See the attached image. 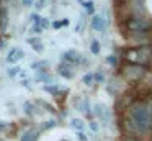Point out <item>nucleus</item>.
Masks as SVG:
<instances>
[{
	"label": "nucleus",
	"instance_id": "nucleus-1",
	"mask_svg": "<svg viewBox=\"0 0 152 141\" xmlns=\"http://www.w3.org/2000/svg\"><path fill=\"white\" fill-rule=\"evenodd\" d=\"M129 120H131L134 131L145 133L151 128V121H152V110L147 105V102L142 100L134 102L129 108Z\"/></svg>",
	"mask_w": 152,
	"mask_h": 141
},
{
	"label": "nucleus",
	"instance_id": "nucleus-2",
	"mask_svg": "<svg viewBox=\"0 0 152 141\" xmlns=\"http://www.w3.org/2000/svg\"><path fill=\"white\" fill-rule=\"evenodd\" d=\"M126 59L129 64H137L144 66L152 59V46H137L126 51Z\"/></svg>",
	"mask_w": 152,
	"mask_h": 141
},
{
	"label": "nucleus",
	"instance_id": "nucleus-3",
	"mask_svg": "<svg viewBox=\"0 0 152 141\" xmlns=\"http://www.w3.org/2000/svg\"><path fill=\"white\" fill-rule=\"evenodd\" d=\"M126 26H128L129 31H134V33H145L151 26L149 20L144 18H139V16H131V18L126 21Z\"/></svg>",
	"mask_w": 152,
	"mask_h": 141
},
{
	"label": "nucleus",
	"instance_id": "nucleus-4",
	"mask_svg": "<svg viewBox=\"0 0 152 141\" xmlns=\"http://www.w3.org/2000/svg\"><path fill=\"white\" fill-rule=\"evenodd\" d=\"M145 69L144 66H137V64H128L124 67V71H123V74H124V77L128 79L129 82H137L139 79L144 75Z\"/></svg>",
	"mask_w": 152,
	"mask_h": 141
},
{
	"label": "nucleus",
	"instance_id": "nucleus-5",
	"mask_svg": "<svg viewBox=\"0 0 152 141\" xmlns=\"http://www.w3.org/2000/svg\"><path fill=\"white\" fill-rule=\"evenodd\" d=\"M110 25V18H106V15H93L92 18V28L95 31H100V33H105L106 26Z\"/></svg>",
	"mask_w": 152,
	"mask_h": 141
},
{
	"label": "nucleus",
	"instance_id": "nucleus-6",
	"mask_svg": "<svg viewBox=\"0 0 152 141\" xmlns=\"http://www.w3.org/2000/svg\"><path fill=\"white\" fill-rule=\"evenodd\" d=\"M62 61L66 62V64H80V62H83V56L80 54L79 51H75V49H69V51L62 52Z\"/></svg>",
	"mask_w": 152,
	"mask_h": 141
},
{
	"label": "nucleus",
	"instance_id": "nucleus-7",
	"mask_svg": "<svg viewBox=\"0 0 152 141\" xmlns=\"http://www.w3.org/2000/svg\"><path fill=\"white\" fill-rule=\"evenodd\" d=\"M21 58H25L23 49L20 48H10V51L7 52V62L8 64H17Z\"/></svg>",
	"mask_w": 152,
	"mask_h": 141
},
{
	"label": "nucleus",
	"instance_id": "nucleus-8",
	"mask_svg": "<svg viewBox=\"0 0 152 141\" xmlns=\"http://www.w3.org/2000/svg\"><path fill=\"white\" fill-rule=\"evenodd\" d=\"M57 74L62 75L64 79H72L74 75H75V72H74L72 66L64 62V64H59V67H57Z\"/></svg>",
	"mask_w": 152,
	"mask_h": 141
},
{
	"label": "nucleus",
	"instance_id": "nucleus-9",
	"mask_svg": "<svg viewBox=\"0 0 152 141\" xmlns=\"http://www.w3.org/2000/svg\"><path fill=\"white\" fill-rule=\"evenodd\" d=\"M93 113H95L96 117H100L103 121H106L110 118V108L105 107L103 103H96L95 108H93Z\"/></svg>",
	"mask_w": 152,
	"mask_h": 141
},
{
	"label": "nucleus",
	"instance_id": "nucleus-10",
	"mask_svg": "<svg viewBox=\"0 0 152 141\" xmlns=\"http://www.w3.org/2000/svg\"><path fill=\"white\" fill-rule=\"evenodd\" d=\"M70 126H72L74 130H77L79 133H83V130H85V123H83L80 118H72V120H70Z\"/></svg>",
	"mask_w": 152,
	"mask_h": 141
},
{
	"label": "nucleus",
	"instance_id": "nucleus-11",
	"mask_svg": "<svg viewBox=\"0 0 152 141\" xmlns=\"http://www.w3.org/2000/svg\"><path fill=\"white\" fill-rule=\"evenodd\" d=\"M28 43H30L31 48H33L34 51H38V52H41L44 49V46H43V43H41L39 38H30V39H28Z\"/></svg>",
	"mask_w": 152,
	"mask_h": 141
},
{
	"label": "nucleus",
	"instance_id": "nucleus-12",
	"mask_svg": "<svg viewBox=\"0 0 152 141\" xmlns=\"http://www.w3.org/2000/svg\"><path fill=\"white\" fill-rule=\"evenodd\" d=\"M21 141H38V131L36 130H28L21 136Z\"/></svg>",
	"mask_w": 152,
	"mask_h": 141
},
{
	"label": "nucleus",
	"instance_id": "nucleus-13",
	"mask_svg": "<svg viewBox=\"0 0 152 141\" xmlns=\"http://www.w3.org/2000/svg\"><path fill=\"white\" fill-rule=\"evenodd\" d=\"M75 107H77V110H79V111H85V113H88V110H90V105H88V100H87V98L79 100L75 103Z\"/></svg>",
	"mask_w": 152,
	"mask_h": 141
},
{
	"label": "nucleus",
	"instance_id": "nucleus-14",
	"mask_svg": "<svg viewBox=\"0 0 152 141\" xmlns=\"http://www.w3.org/2000/svg\"><path fill=\"white\" fill-rule=\"evenodd\" d=\"M100 49H102V44H100L98 39H92V43H90V52L92 54H100Z\"/></svg>",
	"mask_w": 152,
	"mask_h": 141
},
{
	"label": "nucleus",
	"instance_id": "nucleus-15",
	"mask_svg": "<svg viewBox=\"0 0 152 141\" xmlns=\"http://www.w3.org/2000/svg\"><path fill=\"white\" fill-rule=\"evenodd\" d=\"M21 71H23V69H20L18 66H13V67L8 69V75H10V77H17V75H20Z\"/></svg>",
	"mask_w": 152,
	"mask_h": 141
},
{
	"label": "nucleus",
	"instance_id": "nucleus-16",
	"mask_svg": "<svg viewBox=\"0 0 152 141\" xmlns=\"http://www.w3.org/2000/svg\"><path fill=\"white\" fill-rule=\"evenodd\" d=\"M93 82H96V80H95V74H87V75H83V84L92 85Z\"/></svg>",
	"mask_w": 152,
	"mask_h": 141
},
{
	"label": "nucleus",
	"instance_id": "nucleus-17",
	"mask_svg": "<svg viewBox=\"0 0 152 141\" xmlns=\"http://www.w3.org/2000/svg\"><path fill=\"white\" fill-rule=\"evenodd\" d=\"M23 107H25V111H26L28 115H33V113H34V107H33V103H30V102H26V103H25Z\"/></svg>",
	"mask_w": 152,
	"mask_h": 141
},
{
	"label": "nucleus",
	"instance_id": "nucleus-18",
	"mask_svg": "<svg viewBox=\"0 0 152 141\" xmlns=\"http://www.w3.org/2000/svg\"><path fill=\"white\" fill-rule=\"evenodd\" d=\"M93 5H95V3H93L92 0H88V2H83V7H85V10H87L88 13H93V8H95Z\"/></svg>",
	"mask_w": 152,
	"mask_h": 141
},
{
	"label": "nucleus",
	"instance_id": "nucleus-19",
	"mask_svg": "<svg viewBox=\"0 0 152 141\" xmlns=\"http://www.w3.org/2000/svg\"><path fill=\"white\" fill-rule=\"evenodd\" d=\"M67 20H64V21H54V28H61V26H64V25H67Z\"/></svg>",
	"mask_w": 152,
	"mask_h": 141
},
{
	"label": "nucleus",
	"instance_id": "nucleus-20",
	"mask_svg": "<svg viewBox=\"0 0 152 141\" xmlns=\"http://www.w3.org/2000/svg\"><path fill=\"white\" fill-rule=\"evenodd\" d=\"M46 66H48V62H34L33 67L34 69H39V67H46Z\"/></svg>",
	"mask_w": 152,
	"mask_h": 141
},
{
	"label": "nucleus",
	"instance_id": "nucleus-21",
	"mask_svg": "<svg viewBox=\"0 0 152 141\" xmlns=\"http://www.w3.org/2000/svg\"><path fill=\"white\" fill-rule=\"evenodd\" d=\"M106 62H108V64H111V66H115V64H116L115 56H108V58H106Z\"/></svg>",
	"mask_w": 152,
	"mask_h": 141
},
{
	"label": "nucleus",
	"instance_id": "nucleus-22",
	"mask_svg": "<svg viewBox=\"0 0 152 141\" xmlns=\"http://www.w3.org/2000/svg\"><path fill=\"white\" fill-rule=\"evenodd\" d=\"M54 125H56V121H46V125H44V130H46V128H53L54 126Z\"/></svg>",
	"mask_w": 152,
	"mask_h": 141
},
{
	"label": "nucleus",
	"instance_id": "nucleus-23",
	"mask_svg": "<svg viewBox=\"0 0 152 141\" xmlns=\"http://www.w3.org/2000/svg\"><path fill=\"white\" fill-rule=\"evenodd\" d=\"M90 126H92L93 131H98V123H96V121H92V123H90Z\"/></svg>",
	"mask_w": 152,
	"mask_h": 141
},
{
	"label": "nucleus",
	"instance_id": "nucleus-24",
	"mask_svg": "<svg viewBox=\"0 0 152 141\" xmlns=\"http://www.w3.org/2000/svg\"><path fill=\"white\" fill-rule=\"evenodd\" d=\"M36 3H38V5H36V8H38V10H41V8L44 7V0H38Z\"/></svg>",
	"mask_w": 152,
	"mask_h": 141
},
{
	"label": "nucleus",
	"instance_id": "nucleus-25",
	"mask_svg": "<svg viewBox=\"0 0 152 141\" xmlns=\"http://www.w3.org/2000/svg\"><path fill=\"white\" fill-rule=\"evenodd\" d=\"M4 130H7V123L5 121H0V131H4Z\"/></svg>",
	"mask_w": 152,
	"mask_h": 141
},
{
	"label": "nucleus",
	"instance_id": "nucleus-26",
	"mask_svg": "<svg viewBox=\"0 0 152 141\" xmlns=\"http://www.w3.org/2000/svg\"><path fill=\"white\" fill-rule=\"evenodd\" d=\"M33 2H34V0H23V5L30 7V5H33Z\"/></svg>",
	"mask_w": 152,
	"mask_h": 141
},
{
	"label": "nucleus",
	"instance_id": "nucleus-27",
	"mask_svg": "<svg viewBox=\"0 0 152 141\" xmlns=\"http://www.w3.org/2000/svg\"><path fill=\"white\" fill-rule=\"evenodd\" d=\"M79 140H80V141H87V136H85L83 133H79Z\"/></svg>",
	"mask_w": 152,
	"mask_h": 141
},
{
	"label": "nucleus",
	"instance_id": "nucleus-28",
	"mask_svg": "<svg viewBox=\"0 0 152 141\" xmlns=\"http://www.w3.org/2000/svg\"><path fill=\"white\" fill-rule=\"evenodd\" d=\"M123 2H126V0H123Z\"/></svg>",
	"mask_w": 152,
	"mask_h": 141
},
{
	"label": "nucleus",
	"instance_id": "nucleus-29",
	"mask_svg": "<svg viewBox=\"0 0 152 141\" xmlns=\"http://www.w3.org/2000/svg\"><path fill=\"white\" fill-rule=\"evenodd\" d=\"M0 141H2V140H0Z\"/></svg>",
	"mask_w": 152,
	"mask_h": 141
}]
</instances>
